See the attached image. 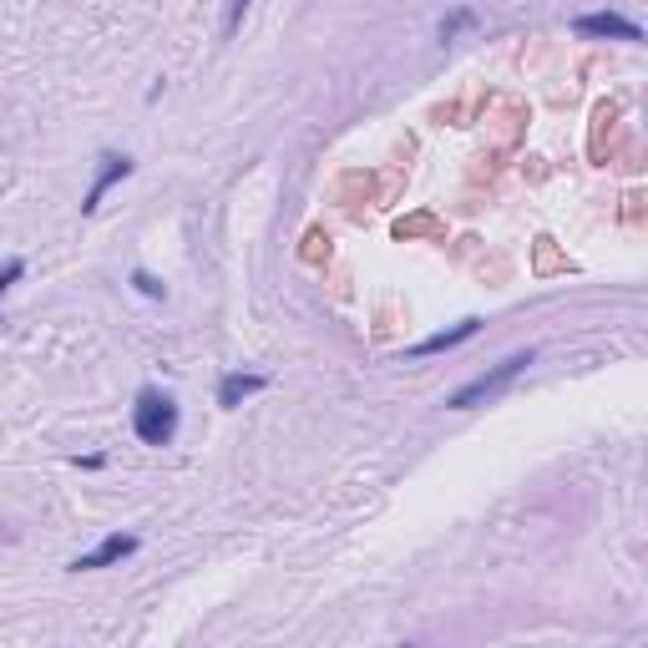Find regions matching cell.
I'll return each instance as SVG.
<instances>
[{
	"label": "cell",
	"mask_w": 648,
	"mask_h": 648,
	"mask_svg": "<svg viewBox=\"0 0 648 648\" xmlns=\"http://www.w3.org/2000/svg\"><path fill=\"white\" fill-rule=\"evenodd\" d=\"M132 431L142 446H173L178 436V400L162 390H142L132 405Z\"/></svg>",
	"instance_id": "1"
},
{
	"label": "cell",
	"mask_w": 648,
	"mask_h": 648,
	"mask_svg": "<svg viewBox=\"0 0 648 648\" xmlns=\"http://www.w3.org/2000/svg\"><path fill=\"white\" fill-rule=\"evenodd\" d=\"M532 360H537L532 350H517V355H507V360H502L497 370H486V375H476L471 385H461V390H456V395H451L446 405H451V411H471V405H481L486 395L507 390V385H512V380H517V375H522L527 365H532Z\"/></svg>",
	"instance_id": "2"
},
{
	"label": "cell",
	"mask_w": 648,
	"mask_h": 648,
	"mask_svg": "<svg viewBox=\"0 0 648 648\" xmlns=\"http://www.w3.org/2000/svg\"><path fill=\"white\" fill-rule=\"evenodd\" d=\"M97 162H102V168H97V178H92L87 198H81V213H97V208H102V198H107L122 178H132V157H127V152H102Z\"/></svg>",
	"instance_id": "3"
},
{
	"label": "cell",
	"mask_w": 648,
	"mask_h": 648,
	"mask_svg": "<svg viewBox=\"0 0 648 648\" xmlns=\"http://www.w3.org/2000/svg\"><path fill=\"white\" fill-rule=\"evenodd\" d=\"M573 31H578V36H588V41H643V31H638L628 16H618V11L578 16V21H573Z\"/></svg>",
	"instance_id": "4"
},
{
	"label": "cell",
	"mask_w": 648,
	"mask_h": 648,
	"mask_svg": "<svg viewBox=\"0 0 648 648\" xmlns=\"http://www.w3.org/2000/svg\"><path fill=\"white\" fill-rule=\"evenodd\" d=\"M132 552H137V537H132V532H112V537H102V547L81 552V557L71 562V573H97V567H112V562H122V557H132Z\"/></svg>",
	"instance_id": "5"
},
{
	"label": "cell",
	"mask_w": 648,
	"mask_h": 648,
	"mask_svg": "<svg viewBox=\"0 0 648 648\" xmlns=\"http://www.w3.org/2000/svg\"><path fill=\"white\" fill-rule=\"evenodd\" d=\"M481 330V319H461L456 330H441V335H431V340H421V345H411L405 350V360H426V355H441V350H456V345H466L471 335Z\"/></svg>",
	"instance_id": "6"
},
{
	"label": "cell",
	"mask_w": 648,
	"mask_h": 648,
	"mask_svg": "<svg viewBox=\"0 0 648 648\" xmlns=\"http://www.w3.org/2000/svg\"><path fill=\"white\" fill-rule=\"evenodd\" d=\"M264 385H269L264 375H223V385H218V405H223V411H238V405L249 400V395H259Z\"/></svg>",
	"instance_id": "7"
},
{
	"label": "cell",
	"mask_w": 648,
	"mask_h": 648,
	"mask_svg": "<svg viewBox=\"0 0 648 648\" xmlns=\"http://www.w3.org/2000/svg\"><path fill=\"white\" fill-rule=\"evenodd\" d=\"M132 289H137L142 299H168V284H162L157 274H147V269H137V274H132Z\"/></svg>",
	"instance_id": "8"
},
{
	"label": "cell",
	"mask_w": 648,
	"mask_h": 648,
	"mask_svg": "<svg viewBox=\"0 0 648 648\" xmlns=\"http://www.w3.org/2000/svg\"><path fill=\"white\" fill-rule=\"evenodd\" d=\"M471 21H476V11H466V6H461V11H451V16H441V41H451V36H456V31H466Z\"/></svg>",
	"instance_id": "9"
},
{
	"label": "cell",
	"mask_w": 648,
	"mask_h": 648,
	"mask_svg": "<svg viewBox=\"0 0 648 648\" xmlns=\"http://www.w3.org/2000/svg\"><path fill=\"white\" fill-rule=\"evenodd\" d=\"M21 274H26V264H21V259H11L6 269H0V299H6V289H11V284H16Z\"/></svg>",
	"instance_id": "10"
},
{
	"label": "cell",
	"mask_w": 648,
	"mask_h": 648,
	"mask_svg": "<svg viewBox=\"0 0 648 648\" xmlns=\"http://www.w3.org/2000/svg\"><path fill=\"white\" fill-rule=\"evenodd\" d=\"M249 6H254V0H228V31H238V21H243Z\"/></svg>",
	"instance_id": "11"
}]
</instances>
